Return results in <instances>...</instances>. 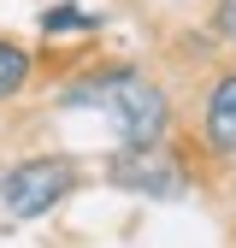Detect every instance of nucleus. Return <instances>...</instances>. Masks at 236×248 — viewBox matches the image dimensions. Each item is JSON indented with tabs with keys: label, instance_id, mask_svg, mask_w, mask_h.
Instances as JSON below:
<instances>
[{
	"label": "nucleus",
	"instance_id": "f257e3e1",
	"mask_svg": "<svg viewBox=\"0 0 236 248\" xmlns=\"http://www.w3.org/2000/svg\"><path fill=\"white\" fill-rule=\"evenodd\" d=\"M65 107L112 118V130L124 136V148H148L165 130V95L154 83H142L136 71H112V77H95V83H77L65 95Z\"/></svg>",
	"mask_w": 236,
	"mask_h": 248
},
{
	"label": "nucleus",
	"instance_id": "20e7f679",
	"mask_svg": "<svg viewBox=\"0 0 236 248\" xmlns=\"http://www.w3.org/2000/svg\"><path fill=\"white\" fill-rule=\"evenodd\" d=\"M206 136L236 154V71L213 89V101H206Z\"/></svg>",
	"mask_w": 236,
	"mask_h": 248
},
{
	"label": "nucleus",
	"instance_id": "7ed1b4c3",
	"mask_svg": "<svg viewBox=\"0 0 236 248\" xmlns=\"http://www.w3.org/2000/svg\"><path fill=\"white\" fill-rule=\"evenodd\" d=\"M112 183H118V189H136V195H177V189H183V177H177V166L160 154V142L124 148L112 160Z\"/></svg>",
	"mask_w": 236,
	"mask_h": 248
},
{
	"label": "nucleus",
	"instance_id": "423d86ee",
	"mask_svg": "<svg viewBox=\"0 0 236 248\" xmlns=\"http://www.w3.org/2000/svg\"><path fill=\"white\" fill-rule=\"evenodd\" d=\"M42 30H47V36H83V30H95V12H71V6H53V12L42 18Z\"/></svg>",
	"mask_w": 236,
	"mask_h": 248
},
{
	"label": "nucleus",
	"instance_id": "0eeeda50",
	"mask_svg": "<svg viewBox=\"0 0 236 248\" xmlns=\"http://www.w3.org/2000/svg\"><path fill=\"white\" fill-rule=\"evenodd\" d=\"M219 30L236 42V0H224V6H219Z\"/></svg>",
	"mask_w": 236,
	"mask_h": 248
},
{
	"label": "nucleus",
	"instance_id": "39448f33",
	"mask_svg": "<svg viewBox=\"0 0 236 248\" xmlns=\"http://www.w3.org/2000/svg\"><path fill=\"white\" fill-rule=\"evenodd\" d=\"M30 77V59H24V47H12V42H0V101L6 95H18V83Z\"/></svg>",
	"mask_w": 236,
	"mask_h": 248
},
{
	"label": "nucleus",
	"instance_id": "f03ea898",
	"mask_svg": "<svg viewBox=\"0 0 236 248\" xmlns=\"http://www.w3.org/2000/svg\"><path fill=\"white\" fill-rule=\"evenodd\" d=\"M65 189H71V166L65 160H30V166H18L0 183V207H6L12 219H36V213L59 207Z\"/></svg>",
	"mask_w": 236,
	"mask_h": 248
}]
</instances>
